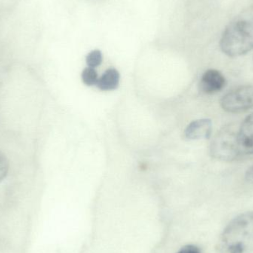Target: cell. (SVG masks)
Here are the masks:
<instances>
[{
	"label": "cell",
	"mask_w": 253,
	"mask_h": 253,
	"mask_svg": "<svg viewBox=\"0 0 253 253\" xmlns=\"http://www.w3.org/2000/svg\"><path fill=\"white\" fill-rule=\"evenodd\" d=\"M221 51L238 57L253 49V4L241 11L223 31L220 40Z\"/></svg>",
	"instance_id": "obj_1"
},
{
	"label": "cell",
	"mask_w": 253,
	"mask_h": 253,
	"mask_svg": "<svg viewBox=\"0 0 253 253\" xmlns=\"http://www.w3.org/2000/svg\"><path fill=\"white\" fill-rule=\"evenodd\" d=\"M220 253H253V211L236 217L220 237Z\"/></svg>",
	"instance_id": "obj_2"
},
{
	"label": "cell",
	"mask_w": 253,
	"mask_h": 253,
	"mask_svg": "<svg viewBox=\"0 0 253 253\" xmlns=\"http://www.w3.org/2000/svg\"><path fill=\"white\" fill-rule=\"evenodd\" d=\"M237 124L223 126L212 139L211 145V156L222 162H233L242 156L239 142Z\"/></svg>",
	"instance_id": "obj_3"
},
{
	"label": "cell",
	"mask_w": 253,
	"mask_h": 253,
	"mask_svg": "<svg viewBox=\"0 0 253 253\" xmlns=\"http://www.w3.org/2000/svg\"><path fill=\"white\" fill-rule=\"evenodd\" d=\"M221 106L231 114L245 112L253 108V85L236 87L223 96Z\"/></svg>",
	"instance_id": "obj_4"
},
{
	"label": "cell",
	"mask_w": 253,
	"mask_h": 253,
	"mask_svg": "<svg viewBox=\"0 0 253 253\" xmlns=\"http://www.w3.org/2000/svg\"><path fill=\"white\" fill-rule=\"evenodd\" d=\"M225 84V77L220 71L210 69L202 75L200 88L202 91L207 94H213L222 90Z\"/></svg>",
	"instance_id": "obj_5"
},
{
	"label": "cell",
	"mask_w": 253,
	"mask_h": 253,
	"mask_svg": "<svg viewBox=\"0 0 253 253\" xmlns=\"http://www.w3.org/2000/svg\"><path fill=\"white\" fill-rule=\"evenodd\" d=\"M239 142L242 156L253 154V113L239 126Z\"/></svg>",
	"instance_id": "obj_6"
},
{
	"label": "cell",
	"mask_w": 253,
	"mask_h": 253,
	"mask_svg": "<svg viewBox=\"0 0 253 253\" xmlns=\"http://www.w3.org/2000/svg\"><path fill=\"white\" fill-rule=\"evenodd\" d=\"M212 125L208 119L196 120L190 123L184 131V136L188 140L209 138L212 134Z\"/></svg>",
	"instance_id": "obj_7"
},
{
	"label": "cell",
	"mask_w": 253,
	"mask_h": 253,
	"mask_svg": "<svg viewBox=\"0 0 253 253\" xmlns=\"http://www.w3.org/2000/svg\"><path fill=\"white\" fill-rule=\"evenodd\" d=\"M120 73L115 68L107 70L98 80L97 87L104 91L115 90L120 84Z\"/></svg>",
	"instance_id": "obj_8"
},
{
	"label": "cell",
	"mask_w": 253,
	"mask_h": 253,
	"mask_svg": "<svg viewBox=\"0 0 253 253\" xmlns=\"http://www.w3.org/2000/svg\"><path fill=\"white\" fill-rule=\"evenodd\" d=\"M82 79H83V83L87 86L96 85L97 84L98 74L96 70L93 68H85L82 74Z\"/></svg>",
	"instance_id": "obj_9"
},
{
	"label": "cell",
	"mask_w": 253,
	"mask_h": 253,
	"mask_svg": "<svg viewBox=\"0 0 253 253\" xmlns=\"http://www.w3.org/2000/svg\"><path fill=\"white\" fill-rule=\"evenodd\" d=\"M86 62L90 68H96L102 62V54L100 50H95L88 53L86 57Z\"/></svg>",
	"instance_id": "obj_10"
},
{
	"label": "cell",
	"mask_w": 253,
	"mask_h": 253,
	"mask_svg": "<svg viewBox=\"0 0 253 253\" xmlns=\"http://www.w3.org/2000/svg\"><path fill=\"white\" fill-rule=\"evenodd\" d=\"M9 162L6 156L0 151V182L5 178L8 172Z\"/></svg>",
	"instance_id": "obj_11"
},
{
	"label": "cell",
	"mask_w": 253,
	"mask_h": 253,
	"mask_svg": "<svg viewBox=\"0 0 253 253\" xmlns=\"http://www.w3.org/2000/svg\"><path fill=\"white\" fill-rule=\"evenodd\" d=\"M178 253H201L199 248L193 245H187L181 248Z\"/></svg>",
	"instance_id": "obj_12"
},
{
	"label": "cell",
	"mask_w": 253,
	"mask_h": 253,
	"mask_svg": "<svg viewBox=\"0 0 253 253\" xmlns=\"http://www.w3.org/2000/svg\"><path fill=\"white\" fill-rule=\"evenodd\" d=\"M246 178L251 184H253V165L247 172Z\"/></svg>",
	"instance_id": "obj_13"
}]
</instances>
